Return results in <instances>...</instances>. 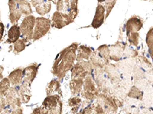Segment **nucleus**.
Segmentation results:
<instances>
[{"instance_id":"obj_24","label":"nucleus","mask_w":153,"mask_h":114,"mask_svg":"<svg viewBox=\"0 0 153 114\" xmlns=\"http://www.w3.org/2000/svg\"><path fill=\"white\" fill-rule=\"evenodd\" d=\"M35 8L37 13L38 15H40L43 16L50 12L51 9V4L50 1L45 0L42 3L39 4Z\"/></svg>"},{"instance_id":"obj_46","label":"nucleus","mask_w":153,"mask_h":114,"mask_svg":"<svg viewBox=\"0 0 153 114\" xmlns=\"http://www.w3.org/2000/svg\"><path fill=\"white\" fill-rule=\"evenodd\" d=\"M48 1H50V2H51V1H52V0H48Z\"/></svg>"},{"instance_id":"obj_17","label":"nucleus","mask_w":153,"mask_h":114,"mask_svg":"<svg viewBox=\"0 0 153 114\" xmlns=\"http://www.w3.org/2000/svg\"><path fill=\"white\" fill-rule=\"evenodd\" d=\"M105 72L106 73L112 84H117L120 81V74L116 66L108 63L105 66Z\"/></svg>"},{"instance_id":"obj_16","label":"nucleus","mask_w":153,"mask_h":114,"mask_svg":"<svg viewBox=\"0 0 153 114\" xmlns=\"http://www.w3.org/2000/svg\"><path fill=\"white\" fill-rule=\"evenodd\" d=\"M90 61L92 63L94 69H103L109 63V60L101 57L97 51L92 53L91 57H90Z\"/></svg>"},{"instance_id":"obj_33","label":"nucleus","mask_w":153,"mask_h":114,"mask_svg":"<svg viewBox=\"0 0 153 114\" xmlns=\"http://www.w3.org/2000/svg\"><path fill=\"white\" fill-rule=\"evenodd\" d=\"M127 39L129 40V43L133 47H137L139 44V32H134V33L126 34Z\"/></svg>"},{"instance_id":"obj_32","label":"nucleus","mask_w":153,"mask_h":114,"mask_svg":"<svg viewBox=\"0 0 153 114\" xmlns=\"http://www.w3.org/2000/svg\"><path fill=\"white\" fill-rule=\"evenodd\" d=\"M28 40L22 38L21 40H18L14 43V51L15 53H20L25 49L26 47V43Z\"/></svg>"},{"instance_id":"obj_36","label":"nucleus","mask_w":153,"mask_h":114,"mask_svg":"<svg viewBox=\"0 0 153 114\" xmlns=\"http://www.w3.org/2000/svg\"><path fill=\"white\" fill-rule=\"evenodd\" d=\"M134 73V78L136 81H139V80L143 79L145 77V71L143 68L139 67V66H135L133 69Z\"/></svg>"},{"instance_id":"obj_19","label":"nucleus","mask_w":153,"mask_h":114,"mask_svg":"<svg viewBox=\"0 0 153 114\" xmlns=\"http://www.w3.org/2000/svg\"><path fill=\"white\" fill-rule=\"evenodd\" d=\"M8 78L10 81V83L12 86L16 87L22 84L23 81V69L19 68L15 69L14 71L9 74Z\"/></svg>"},{"instance_id":"obj_31","label":"nucleus","mask_w":153,"mask_h":114,"mask_svg":"<svg viewBox=\"0 0 153 114\" xmlns=\"http://www.w3.org/2000/svg\"><path fill=\"white\" fill-rule=\"evenodd\" d=\"M97 53L101 57H103L104 59H107V60H110V47L109 46L106 45H102L100 47H98V49L97 50Z\"/></svg>"},{"instance_id":"obj_3","label":"nucleus","mask_w":153,"mask_h":114,"mask_svg":"<svg viewBox=\"0 0 153 114\" xmlns=\"http://www.w3.org/2000/svg\"><path fill=\"white\" fill-rule=\"evenodd\" d=\"M100 93L99 88L97 87L94 78L91 75H89L84 78L83 90L81 91V96L87 101H94L99 94Z\"/></svg>"},{"instance_id":"obj_10","label":"nucleus","mask_w":153,"mask_h":114,"mask_svg":"<svg viewBox=\"0 0 153 114\" xmlns=\"http://www.w3.org/2000/svg\"><path fill=\"white\" fill-rule=\"evenodd\" d=\"M126 43L121 41H117L110 47V59L111 60L118 62L122 59L123 56Z\"/></svg>"},{"instance_id":"obj_39","label":"nucleus","mask_w":153,"mask_h":114,"mask_svg":"<svg viewBox=\"0 0 153 114\" xmlns=\"http://www.w3.org/2000/svg\"><path fill=\"white\" fill-rule=\"evenodd\" d=\"M80 113H94V104H90L87 107H84V110L80 111Z\"/></svg>"},{"instance_id":"obj_13","label":"nucleus","mask_w":153,"mask_h":114,"mask_svg":"<svg viewBox=\"0 0 153 114\" xmlns=\"http://www.w3.org/2000/svg\"><path fill=\"white\" fill-rule=\"evenodd\" d=\"M105 13H106V12H105L104 6L101 4H98L97 9H96L94 20H93L92 24H91L93 28L97 29V28H99L103 24L105 20Z\"/></svg>"},{"instance_id":"obj_41","label":"nucleus","mask_w":153,"mask_h":114,"mask_svg":"<svg viewBox=\"0 0 153 114\" xmlns=\"http://www.w3.org/2000/svg\"><path fill=\"white\" fill-rule=\"evenodd\" d=\"M4 33V24L2 22H0V41L2 40V36Z\"/></svg>"},{"instance_id":"obj_15","label":"nucleus","mask_w":153,"mask_h":114,"mask_svg":"<svg viewBox=\"0 0 153 114\" xmlns=\"http://www.w3.org/2000/svg\"><path fill=\"white\" fill-rule=\"evenodd\" d=\"M19 93L21 101L23 104H28L31 97V84L23 81L19 89Z\"/></svg>"},{"instance_id":"obj_1","label":"nucleus","mask_w":153,"mask_h":114,"mask_svg":"<svg viewBox=\"0 0 153 114\" xmlns=\"http://www.w3.org/2000/svg\"><path fill=\"white\" fill-rule=\"evenodd\" d=\"M78 47L77 43H71L69 47L61 50L56 56L51 72L58 79H62L74 65Z\"/></svg>"},{"instance_id":"obj_6","label":"nucleus","mask_w":153,"mask_h":114,"mask_svg":"<svg viewBox=\"0 0 153 114\" xmlns=\"http://www.w3.org/2000/svg\"><path fill=\"white\" fill-rule=\"evenodd\" d=\"M97 102L100 104L106 113H116L118 109V100L115 99L113 96L108 94L100 93L97 97L96 98Z\"/></svg>"},{"instance_id":"obj_47","label":"nucleus","mask_w":153,"mask_h":114,"mask_svg":"<svg viewBox=\"0 0 153 114\" xmlns=\"http://www.w3.org/2000/svg\"><path fill=\"white\" fill-rule=\"evenodd\" d=\"M143 1H147V0H143Z\"/></svg>"},{"instance_id":"obj_12","label":"nucleus","mask_w":153,"mask_h":114,"mask_svg":"<svg viewBox=\"0 0 153 114\" xmlns=\"http://www.w3.org/2000/svg\"><path fill=\"white\" fill-rule=\"evenodd\" d=\"M39 65L37 63H33L28 66V67L23 69V81L31 84L35 80L38 73V69Z\"/></svg>"},{"instance_id":"obj_5","label":"nucleus","mask_w":153,"mask_h":114,"mask_svg":"<svg viewBox=\"0 0 153 114\" xmlns=\"http://www.w3.org/2000/svg\"><path fill=\"white\" fill-rule=\"evenodd\" d=\"M51 26V22L48 18L44 17L36 18L32 40L36 41L43 37L49 31Z\"/></svg>"},{"instance_id":"obj_8","label":"nucleus","mask_w":153,"mask_h":114,"mask_svg":"<svg viewBox=\"0 0 153 114\" xmlns=\"http://www.w3.org/2000/svg\"><path fill=\"white\" fill-rule=\"evenodd\" d=\"M72 22H74V20L69 15L56 11L51 19V26L57 29H61Z\"/></svg>"},{"instance_id":"obj_40","label":"nucleus","mask_w":153,"mask_h":114,"mask_svg":"<svg viewBox=\"0 0 153 114\" xmlns=\"http://www.w3.org/2000/svg\"><path fill=\"white\" fill-rule=\"evenodd\" d=\"M44 1H45V0H31V4H32V5H33L34 7H36L37 5L42 3Z\"/></svg>"},{"instance_id":"obj_37","label":"nucleus","mask_w":153,"mask_h":114,"mask_svg":"<svg viewBox=\"0 0 153 114\" xmlns=\"http://www.w3.org/2000/svg\"><path fill=\"white\" fill-rule=\"evenodd\" d=\"M138 56V51L129 47H126L123 53L124 58H135Z\"/></svg>"},{"instance_id":"obj_26","label":"nucleus","mask_w":153,"mask_h":114,"mask_svg":"<svg viewBox=\"0 0 153 114\" xmlns=\"http://www.w3.org/2000/svg\"><path fill=\"white\" fill-rule=\"evenodd\" d=\"M146 44L148 47L149 53L153 61V27L149 29L146 34Z\"/></svg>"},{"instance_id":"obj_9","label":"nucleus","mask_w":153,"mask_h":114,"mask_svg":"<svg viewBox=\"0 0 153 114\" xmlns=\"http://www.w3.org/2000/svg\"><path fill=\"white\" fill-rule=\"evenodd\" d=\"M5 99L8 106L10 107L12 111L22 107V101L19 96V90L16 89V87L13 86L9 88V92L5 96Z\"/></svg>"},{"instance_id":"obj_28","label":"nucleus","mask_w":153,"mask_h":114,"mask_svg":"<svg viewBox=\"0 0 153 114\" xmlns=\"http://www.w3.org/2000/svg\"><path fill=\"white\" fill-rule=\"evenodd\" d=\"M128 96L131 97V98L142 100L143 97V91L140 90L139 88L134 85V86H132V88H130V90H129V93H128Z\"/></svg>"},{"instance_id":"obj_11","label":"nucleus","mask_w":153,"mask_h":114,"mask_svg":"<svg viewBox=\"0 0 153 114\" xmlns=\"http://www.w3.org/2000/svg\"><path fill=\"white\" fill-rule=\"evenodd\" d=\"M143 19L139 16L134 15L131 17L127 21L126 24V34L134 33V32H139L143 26Z\"/></svg>"},{"instance_id":"obj_48","label":"nucleus","mask_w":153,"mask_h":114,"mask_svg":"<svg viewBox=\"0 0 153 114\" xmlns=\"http://www.w3.org/2000/svg\"><path fill=\"white\" fill-rule=\"evenodd\" d=\"M152 1H153V0H152Z\"/></svg>"},{"instance_id":"obj_42","label":"nucleus","mask_w":153,"mask_h":114,"mask_svg":"<svg viewBox=\"0 0 153 114\" xmlns=\"http://www.w3.org/2000/svg\"><path fill=\"white\" fill-rule=\"evenodd\" d=\"M23 110H22V108H19V109H16L15 110L12 111V113H22Z\"/></svg>"},{"instance_id":"obj_43","label":"nucleus","mask_w":153,"mask_h":114,"mask_svg":"<svg viewBox=\"0 0 153 114\" xmlns=\"http://www.w3.org/2000/svg\"><path fill=\"white\" fill-rule=\"evenodd\" d=\"M33 113H42V112H41V107H38V108H36V109L34 110Z\"/></svg>"},{"instance_id":"obj_18","label":"nucleus","mask_w":153,"mask_h":114,"mask_svg":"<svg viewBox=\"0 0 153 114\" xmlns=\"http://www.w3.org/2000/svg\"><path fill=\"white\" fill-rule=\"evenodd\" d=\"M84 78H72L71 81H70V91L72 95L77 96L81 93L83 85H84Z\"/></svg>"},{"instance_id":"obj_2","label":"nucleus","mask_w":153,"mask_h":114,"mask_svg":"<svg viewBox=\"0 0 153 114\" xmlns=\"http://www.w3.org/2000/svg\"><path fill=\"white\" fill-rule=\"evenodd\" d=\"M61 97L58 94L47 96L41 106L42 113H61L63 104Z\"/></svg>"},{"instance_id":"obj_14","label":"nucleus","mask_w":153,"mask_h":114,"mask_svg":"<svg viewBox=\"0 0 153 114\" xmlns=\"http://www.w3.org/2000/svg\"><path fill=\"white\" fill-rule=\"evenodd\" d=\"M9 20L11 23L13 24L18 22L22 16V13L19 10L18 5L16 3V0H9Z\"/></svg>"},{"instance_id":"obj_7","label":"nucleus","mask_w":153,"mask_h":114,"mask_svg":"<svg viewBox=\"0 0 153 114\" xmlns=\"http://www.w3.org/2000/svg\"><path fill=\"white\" fill-rule=\"evenodd\" d=\"M35 19L36 18L35 16L30 15L25 16L23 19L22 22L20 25V31H21V34L23 39H25L26 40H32L34 33V28L35 24Z\"/></svg>"},{"instance_id":"obj_30","label":"nucleus","mask_w":153,"mask_h":114,"mask_svg":"<svg viewBox=\"0 0 153 114\" xmlns=\"http://www.w3.org/2000/svg\"><path fill=\"white\" fill-rule=\"evenodd\" d=\"M77 3H78V0H70V10L68 14L71 16L72 19L74 21L77 15V12H78V9H77Z\"/></svg>"},{"instance_id":"obj_4","label":"nucleus","mask_w":153,"mask_h":114,"mask_svg":"<svg viewBox=\"0 0 153 114\" xmlns=\"http://www.w3.org/2000/svg\"><path fill=\"white\" fill-rule=\"evenodd\" d=\"M94 69L92 63L90 60H82L77 62L71 68V78H85L87 75H91Z\"/></svg>"},{"instance_id":"obj_45","label":"nucleus","mask_w":153,"mask_h":114,"mask_svg":"<svg viewBox=\"0 0 153 114\" xmlns=\"http://www.w3.org/2000/svg\"><path fill=\"white\" fill-rule=\"evenodd\" d=\"M97 1L99 3H103V2H104L106 0H97Z\"/></svg>"},{"instance_id":"obj_25","label":"nucleus","mask_w":153,"mask_h":114,"mask_svg":"<svg viewBox=\"0 0 153 114\" xmlns=\"http://www.w3.org/2000/svg\"><path fill=\"white\" fill-rule=\"evenodd\" d=\"M82 104V100L78 96H74V97H71L68 100V104L71 109V112L72 113H76L78 110L80 109V106Z\"/></svg>"},{"instance_id":"obj_29","label":"nucleus","mask_w":153,"mask_h":114,"mask_svg":"<svg viewBox=\"0 0 153 114\" xmlns=\"http://www.w3.org/2000/svg\"><path fill=\"white\" fill-rule=\"evenodd\" d=\"M70 0H57V11L58 12L68 14L70 10Z\"/></svg>"},{"instance_id":"obj_22","label":"nucleus","mask_w":153,"mask_h":114,"mask_svg":"<svg viewBox=\"0 0 153 114\" xmlns=\"http://www.w3.org/2000/svg\"><path fill=\"white\" fill-rule=\"evenodd\" d=\"M16 2L22 15L28 16L32 14L31 5L28 0H16Z\"/></svg>"},{"instance_id":"obj_23","label":"nucleus","mask_w":153,"mask_h":114,"mask_svg":"<svg viewBox=\"0 0 153 114\" xmlns=\"http://www.w3.org/2000/svg\"><path fill=\"white\" fill-rule=\"evenodd\" d=\"M20 35H21L20 28L18 26L17 24H14L8 31V37H9V38H8V41L6 43H15V42L19 40Z\"/></svg>"},{"instance_id":"obj_21","label":"nucleus","mask_w":153,"mask_h":114,"mask_svg":"<svg viewBox=\"0 0 153 114\" xmlns=\"http://www.w3.org/2000/svg\"><path fill=\"white\" fill-rule=\"evenodd\" d=\"M46 94L47 96L54 94H58L61 97L62 96L61 85H60V81L58 80L54 79L48 84L47 87H46Z\"/></svg>"},{"instance_id":"obj_20","label":"nucleus","mask_w":153,"mask_h":114,"mask_svg":"<svg viewBox=\"0 0 153 114\" xmlns=\"http://www.w3.org/2000/svg\"><path fill=\"white\" fill-rule=\"evenodd\" d=\"M92 53V50L90 47L84 45L80 46L76 50V62H80L82 60H89Z\"/></svg>"},{"instance_id":"obj_27","label":"nucleus","mask_w":153,"mask_h":114,"mask_svg":"<svg viewBox=\"0 0 153 114\" xmlns=\"http://www.w3.org/2000/svg\"><path fill=\"white\" fill-rule=\"evenodd\" d=\"M10 81L8 78H2L0 81V96L2 97H5L7 95L8 92L9 91L10 87Z\"/></svg>"},{"instance_id":"obj_38","label":"nucleus","mask_w":153,"mask_h":114,"mask_svg":"<svg viewBox=\"0 0 153 114\" xmlns=\"http://www.w3.org/2000/svg\"><path fill=\"white\" fill-rule=\"evenodd\" d=\"M6 104H7V102H6V99L5 98V97H2L0 96V113L3 112L4 110L6 108Z\"/></svg>"},{"instance_id":"obj_44","label":"nucleus","mask_w":153,"mask_h":114,"mask_svg":"<svg viewBox=\"0 0 153 114\" xmlns=\"http://www.w3.org/2000/svg\"><path fill=\"white\" fill-rule=\"evenodd\" d=\"M2 71H3V68L2 66H0V81L3 78V75H2Z\"/></svg>"},{"instance_id":"obj_35","label":"nucleus","mask_w":153,"mask_h":114,"mask_svg":"<svg viewBox=\"0 0 153 114\" xmlns=\"http://www.w3.org/2000/svg\"><path fill=\"white\" fill-rule=\"evenodd\" d=\"M116 2H117V0H106L105 1V4H104V9H105V18H107V17L110 15V12H111L112 9H113L114 7L115 4H116Z\"/></svg>"},{"instance_id":"obj_34","label":"nucleus","mask_w":153,"mask_h":114,"mask_svg":"<svg viewBox=\"0 0 153 114\" xmlns=\"http://www.w3.org/2000/svg\"><path fill=\"white\" fill-rule=\"evenodd\" d=\"M136 62H137L138 64H139V66H141L143 69H150L152 68V64L151 62L149 61L148 59H146V57L143 56H139L136 59Z\"/></svg>"}]
</instances>
